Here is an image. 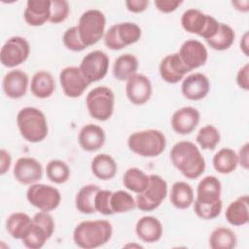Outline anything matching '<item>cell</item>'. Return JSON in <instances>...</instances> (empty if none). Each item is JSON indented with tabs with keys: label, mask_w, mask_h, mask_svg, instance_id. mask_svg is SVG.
<instances>
[{
	"label": "cell",
	"mask_w": 249,
	"mask_h": 249,
	"mask_svg": "<svg viewBox=\"0 0 249 249\" xmlns=\"http://www.w3.org/2000/svg\"><path fill=\"white\" fill-rule=\"evenodd\" d=\"M50 0H28L23 12L25 22L30 26H41L50 20Z\"/></svg>",
	"instance_id": "23"
},
{
	"label": "cell",
	"mask_w": 249,
	"mask_h": 249,
	"mask_svg": "<svg viewBox=\"0 0 249 249\" xmlns=\"http://www.w3.org/2000/svg\"><path fill=\"white\" fill-rule=\"evenodd\" d=\"M28 84V75L20 69H14L5 74L2 81V89L9 98L18 99L25 95Z\"/></svg>",
	"instance_id": "20"
},
{
	"label": "cell",
	"mask_w": 249,
	"mask_h": 249,
	"mask_svg": "<svg viewBox=\"0 0 249 249\" xmlns=\"http://www.w3.org/2000/svg\"><path fill=\"white\" fill-rule=\"evenodd\" d=\"M70 173L68 164L60 160H52L46 165L47 177L54 184H63L68 181Z\"/></svg>",
	"instance_id": "37"
},
{
	"label": "cell",
	"mask_w": 249,
	"mask_h": 249,
	"mask_svg": "<svg viewBox=\"0 0 249 249\" xmlns=\"http://www.w3.org/2000/svg\"><path fill=\"white\" fill-rule=\"evenodd\" d=\"M51 237L50 233L38 224L33 222L32 228L28 234L21 240L22 244L29 249H40L42 248L47 240Z\"/></svg>",
	"instance_id": "39"
},
{
	"label": "cell",
	"mask_w": 249,
	"mask_h": 249,
	"mask_svg": "<svg viewBox=\"0 0 249 249\" xmlns=\"http://www.w3.org/2000/svg\"><path fill=\"white\" fill-rule=\"evenodd\" d=\"M17 124L20 135L30 143L43 141L49 132L45 114L36 107H24L17 115Z\"/></svg>",
	"instance_id": "3"
},
{
	"label": "cell",
	"mask_w": 249,
	"mask_h": 249,
	"mask_svg": "<svg viewBox=\"0 0 249 249\" xmlns=\"http://www.w3.org/2000/svg\"><path fill=\"white\" fill-rule=\"evenodd\" d=\"M30 45L21 36L10 37L0 51V61L8 68H15L22 64L29 56Z\"/></svg>",
	"instance_id": "11"
},
{
	"label": "cell",
	"mask_w": 249,
	"mask_h": 249,
	"mask_svg": "<svg viewBox=\"0 0 249 249\" xmlns=\"http://www.w3.org/2000/svg\"><path fill=\"white\" fill-rule=\"evenodd\" d=\"M153 92V87L150 79L140 73L131 76L125 85V94L127 99L134 105H144L147 103Z\"/></svg>",
	"instance_id": "14"
},
{
	"label": "cell",
	"mask_w": 249,
	"mask_h": 249,
	"mask_svg": "<svg viewBox=\"0 0 249 249\" xmlns=\"http://www.w3.org/2000/svg\"><path fill=\"white\" fill-rule=\"evenodd\" d=\"M236 84L237 86L244 89H249V64L245 63L236 74Z\"/></svg>",
	"instance_id": "45"
},
{
	"label": "cell",
	"mask_w": 249,
	"mask_h": 249,
	"mask_svg": "<svg viewBox=\"0 0 249 249\" xmlns=\"http://www.w3.org/2000/svg\"><path fill=\"white\" fill-rule=\"evenodd\" d=\"M33 220L24 212H14L6 220V230L15 239L22 240L30 231Z\"/></svg>",
	"instance_id": "26"
},
{
	"label": "cell",
	"mask_w": 249,
	"mask_h": 249,
	"mask_svg": "<svg viewBox=\"0 0 249 249\" xmlns=\"http://www.w3.org/2000/svg\"><path fill=\"white\" fill-rule=\"evenodd\" d=\"M221 192L220 180L212 175L205 176L197 184L196 200L201 203H214L221 199Z\"/></svg>",
	"instance_id": "24"
},
{
	"label": "cell",
	"mask_w": 249,
	"mask_h": 249,
	"mask_svg": "<svg viewBox=\"0 0 249 249\" xmlns=\"http://www.w3.org/2000/svg\"><path fill=\"white\" fill-rule=\"evenodd\" d=\"M193 203L196 215L202 220H213L217 218L221 214L223 208L222 199L214 203H201L195 199Z\"/></svg>",
	"instance_id": "40"
},
{
	"label": "cell",
	"mask_w": 249,
	"mask_h": 249,
	"mask_svg": "<svg viewBox=\"0 0 249 249\" xmlns=\"http://www.w3.org/2000/svg\"><path fill=\"white\" fill-rule=\"evenodd\" d=\"M106 140L104 129L94 124L84 125L78 135V143L80 147L87 152H96L100 150Z\"/></svg>",
	"instance_id": "21"
},
{
	"label": "cell",
	"mask_w": 249,
	"mask_h": 249,
	"mask_svg": "<svg viewBox=\"0 0 249 249\" xmlns=\"http://www.w3.org/2000/svg\"><path fill=\"white\" fill-rule=\"evenodd\" d=\"M100 188L93 184L83 186L75 196V206L83 214H93L96 212L94 198Z\"/></svg>",
	"instance_id": "32"
},
{
	"label": "cell",
	"mask_w": 249,
	"mask_h": 249,
	"mask_svg": "<svg viewBox=\"0 0 249 249\" xmlns=\"http://www.w3.org/2000/svg\"><path fill=\"white\" fill-rule=\"evenodd\" d=\"M13 174L18 183L30 186L41 180L43 176V167L36 159L22 157L17 160L14 165Z\"/></svg>",
	"instance_id": "15"
},
{
	"label": "cell",
	"mask_w": 249,
	"mask_h": 249,
	"mask_svg": "<svg viewBox=\"0 0 249 249\" xmlns=\"http://www.w3.org/2000/svg\"><path fill=\"white\" fill-rule=\"evenodd\" d=\"M234 39V30L229 24L220 22L216 35L206 42L208 46L215 51H226L232 46Z\"/></svg>",
	"instance_id": "35"
},
{
	"label": "cell",
	"mask_w": 249,
	"mask_h": 249,
	"mask_svg": "<svg viewBox=\"0 0 249 249\" xmlns=\"http://www.w3.org/2000/svg\"><path fill=\"white\" fill-rule=\"evenodd\" d=\"M178 54L191 71L203 66L208 58L206 47L200 41L195 39L185 41L181 45Z\"/></svg>",
	"instance_id": "16"
},
{
	"label": "cell",
	"mask_w": 249,
	"mask_h": 249,
	"mask_svg": "<svg viewBox=\"0 0 249 249\" xmlns=\"http://www.w3.org/2000/svg\"><path fill=\"white\" fill-rule=\"evenodd\" d=\"M59 83L63 93L70 98L80 97L90 85L77 66L64 67L59 73Z\"/></svg>",
	"instance_id": "13"
},
{
	"label": "cell",
	"mask_w": 249,
	"mask_h": 249,
	"mask_svg": "<svg viewBox=\"0 0 249 249\" xmlns=\"http://www.w3.org/2000/svg\"><path fill=\"white\" fill-rule=\"evenodd\" d=\"M141 28L130 21L112 25L104 34V44L112 51H120L129 45L135 44L141 38Z\"/></svg>",
	"instance_id": "8"
},
{
	"label": "cell",
	"mask_w": 249,
	"mask_h": 249,
	"mask_svg": "<svg viewBox=\"0 0 249 249\" xmlns=\"http://www.w3.org/2000/svg\"><path fill=\"white\" fill-rule=\"evenodd\" d=\"M155 6L157 10L163 14H169L174 12L182 3L183 1L178 0H156Z\"/></svg>",
	"instance_id": "44"
},
{
	"label": "cell",
	"mask_w": 249,
	"mask_h": 249,
	"mask_svg": "<svg viewBox=\"0 0 249 249\" xmlns=\"http://www.w3.org/2000/svg\"><path fill=\"white\" fill-rule=\"evenodd\" d=\"M62 42L64 47L72 52H82L87 49L80 38L77 26H72L65 30L62 36Z\"/></svg>",
	"instance_id": "42"
},
{
	"label": "cell",
	"mask_w": 249,
	"mask_h": 249,
	"mask_svg": "<svg viewBox=\"0 0 249 249\" xmlns=\"http://www.w3.org/2000/svg\"><path fill=\"white\" fill-rule=\"evenodd\" d=\"M232 6L234 7L235 10L239 12L246 13L249 11V2L248 0H242V1H232L231 2Z\"/></svg>",
	"instance_id": "49"
},
{
	"label": "cell",
	"mask_w": 249,
	"mask_h": 249,
	"mask_svg": "<svg viewBox=\"0 0 249 249\" xmlns=\"http://www.w3.org/2000/svg\"><path fill=\"white\" fill-rule=\"evenodd\" d=\"M190 71L191 70L181 60L178 53L165 55L159 66L161 79L168 84L179 83Z\"/></svg>",
	"instance_id": "18"
},
{
	"label": "cell",
	"mask_w": 249,
	"mask_h": 249,
	"mask_svg": "<svg viewBox=\"0 0 249 249\" xmlns=\"http://www.w3.org/2000/svg\"><path fill=\"white\" fill-rule=\"evenodd\" d=\"M137 237L145 243L158 242L163 233V228L160 221L154 216H143L135 225Z\"/></svg>",
	"instance_id": "22"
},
{
	"label": "cell",
	"mask_w": 249,
	"mask_h": 249,
	"mask_svg": "<svg viewBox=\"0 0 249 249\" xmlns=\"http://www.w3.org/2000/svg\"><path fill=\"white\" fill-rule=\"evenodd\" d=\"M236 243L237 237L229 228H216L209 236V247L211 249H233Z\"/></svg>",
	"instance_id": "34"
},
{
	"label": "cell",
	"mask_w": 249,
	"mask_h": 249,
	"mask_svg": "<svg viewBox=\"0 0 249 249\" xmlns=\"http://www.w3.org/2000/svg\"><path fill=\"white\" fill-rule=\"evenodd\" d=\"M109 56L100 50H95L87 53L81 63L80 70L89 84L102 80L109 70Z\"/></svg>",
	"instance_id": "12"
},
{
	"label": "cell",
	"mask_w": 249,
	"mask_h": 249,
	"mask_svg": "<svg viewBox=\"0 0 249 249\" xmlns=\"http://www.w3.org/2000/svg\"><path fill=\"white\" fill-rule=\"evenodd\" d=\"M212 164L217 172L230 174L233 172L238 165L237 154L231 148H222L214 155Z\"/></svg>",
	"instance_id": "31"
},
{
	"label": "cell",
	"mask_w": 249,
	"mask_h": 249,
	"mask_svg": "<svg viewBox=\"0 0 249 249\" xmlns=\"http://www.w3.org/2000/svg\"><path fill=\"white\" fill-rule=\"evenodd\" d=\"M110 206L113 214L126 213L136 208L135 198L128 192L119 190L112 192L110 196Z\"/></svg>",
	"instance_id": "36"
},
{
	"label": "cell",
	"mask_w": 249,
	"mask_h": 249,
	"mask_svg": "<svg viewBox=\"0 0 249 249\" xmlns=\"http://www.w3.org/2000/svg\"><path fill=\"white\" fill-rule=\"evenodd\" d=\"M167 196V183L158 174L149 175V184L146 190L137 194L135 197L136 207L143 212H151L157 209Z\"/></svg>",
	"instance_id": "9"
},
{
	"label": "cell",
	"mask_w": 249,
	"mask_h": 249,
	"mask_svg": "<svg viewBox=\"0 0 249 249\" xmlns=\"http://www.w3.org/2000/svg\"><path fill=\"white\" fill-rule=\"evenodd\" d=\"M26 198L31 205L40 211L51 212L58 207L61 201L59 191L50 185L35 183L28 187Z\"/></svg>",
	"instance_id": "10"
},
{
	"label": "cell",
	"mask_w": 249,
	"mask_h": 249,
	"mask_svg": "<svg viewBox=\"0 0 249 249\" xmlns=\"http://www.w3.org/2000/svg\"><path fill=\"white\" fill-rule=\"evenodd\" d=\"M139 67L138 58L131 53L121 54L113 64V76L119 81H127L137 73Z\"/></svg>",
	"instance_id": "30"
},
{
	"label": "cell",
	"mask_w": 249,
	"mask_h": 249,
	"mask_svg": "<svg viewBox=\"0 0 249 249\" xmlns=\"http://www.w3.org/2000/svg\"><path fill=\"white\" fill-rule=\"evenodd\" d=\"M221 135L219 130L212 124H206L202 126L196 136V141L202 150H214L219 144Z\"/></svg>",
	"instance_id": "38"
},
{
	"label": "cell",
	"mask_w": 249,
	"mask_h": 249,
	"mask_svg": "<svg viewBox=\"0 0 249 249\" xmlns=\"http://www.w3.org/2000/svg\"><path fill=\"white\" fill-rule=\"evenodd\" d=\"M181 25L188 33L196 34L207 41L216 35L220 22L198 9H188L181 17Z\"/></svg>",
	"instance_id": "6"
},
{
	"label": "cell",
	"mask_w": 249,
	"mask_h": 249,
	"mask_svg": "<svg viewBox=\"0 0 249 249\" xmlns=\"http://www.w3.org/2000/svg\"><path fill=\"white\" fill-rule=\"evenodd\" d=\"M90 169L96 178L107 181L116 176L118 164L112 156L108 154H98L92 159Z\"/></svg>",
	"instance_id": "28"
},
{
	"label": "cell",
	"mask_w": 249,
	"mask_h": 249,
	"mask_svg": "<svg viewBox=\"0 0 249 249\" xmlns=\"http://www.w3.org/2000/svg\"><path fill=\"white\" fill-rule=\"evenodd\" d=\"M86 105L91 118L100 122L108 121L114 113L115 94L108 87H96L88 93Z\"/></svg>",
	"instance_id": "7"
},
{
	"label": "cell",
	"mask_w": 249,
	"mask_h": 249,
	"mask_svg": "<svg viewBox=\"0 0 249 249\" xmlns=\"http://www.w3.org/2000/svg\"><path fill=\"white\" fill-rule=\"evenodd\" d=\"M55 89V81L53 75L45 70H40L36 72L30 83V91L31 93L41 99L50 97Z\"/></svg>",
	"instance_id": "27"
},
{
	"label": "cell",
	"mask_w": 249,
	"mask_h": 249,
	"mask_svg": "<svg viewBox=\"0 0 249 249\" xmlns=\"http://www.w3.org/2000/svg\"><path fill=\"white\" fill-rule=\"evenodd\" d=\"M126 9L134 14L143 13L149 6L148 0H126L125 1Z\"/></svg>",
	"instance_id": "46"
},
{
	"label": "cell",
	"mask_w": 249,
	"mask_h": 249,
	"mask_svg": "<svg viewBox=\"0 0 249 249\" xmlns=\"http://www.w3.org/2000/svg\"><path fill=\"white\" fill-rule=\"evenodd\" d=\"M113 228L108 220H87L73 231L74 243L84 249H93L106 244L112 237Z\"/></svg>",
	"instance_id": "2"
},
{
	"label": "cell",
	"mask_w": 249,
	"mask_h": 249,
	"mask_svg": "<svg viewBox=\"0 0 249 249\" xmlns=\"http://www.w3.org/2000/svg\"><path fill=\"white\" fill-rule=\"evenodd\" d=\"M70 6L66 0H52L50 22L57 24L63 22L69 16Z\"/></svg>",
	"instance_id": "41"
},
{
	"label": "cell",
	"mask_w": 249,
	"mask_h": 249,
	"mask_svg": "<svg viewBox=\"0 0 249 249\" xmlns=\"http://www.w3.org/2000/svg\"><path fill=\"white\" fill-rule=\"evenodd\" d=\"M229 224L235 227L244 226L249 221V197L244 195L231 201L225 212Z\"/></svg>",
	"instance_id": "25"
},
{
	"label": "cell",
	"mask_w": 249,
	"mask_h": 249,
	"mask_svg": "<svg viewBox=\"0 0 249 249\" xmlns=\"http://www.w3.org/2000/svg\"><path fill=\"white\" fill-rule=\"evenodd\" d=\"M112 192L109 190H99L94 198V207L96 212L104 215L110 216L113 215L111 206H110V196Z\"/></svg>",
	"instance_id": "43"
},
{
	"label": "cell",
	"mask_w": 249,
	"mask_h": 249,
	"mask_svg": "<svg viewBox=\"0 0 249 249\" xmlns=\"http://www.w3.org/2000/svg\"><path fill=\"white\" fill-rule=\"evenodd\" d=\"M200 121V114L197 109L192 106H185L176 110L170 121L172 129L182 135L192 133Z\"/></svg>",
	"instance_id": "17"
},
{
	"label": "cell",
	"mask_w": 249,
	"mask_h": 249,
	"mask_svg": "<svg viewBox=\"0 0 249 249\" xmlns=\"http://www.w3.org/2000/svg\"><path fill=\"white\" fill-rule=\"evenodd\" d=\"M173 165L187 179H196L202 175L206 163L197 146L191 141H179L170 150Z\"/></svg>",
	"instance_id": "1"
},
{
	"label": "cell",
	"mask_w": 249,
	"mask_h": 249,
	"mask_svg": "<svg viewBox=\"0 0 249 249\" xmlns=\"http://www.w3.org/2000/svg\"><path fill=\"white\" fill-rule=\"evenodd\" d=\"M171 204L177 209H187L189 208L194 200L195 195L194 190L190 184L184 181L175 182L170 191L169 195Z\"/></svg>",
	"instance_id": "29"
},
{
	"label": "cell",
	"mask_w": 249,
	"mask_h": 249,
	"mask_svg": "<svg viewBox=\"0 0 249 249\" xmlns=\"http://www.w3.org/2000/svg\"><path fill=\"white\" fill-rule=\"evenodd\" d=\"M210 90V82L202 73H193L183 79L181 85L182 94L189 100L203 99Z\"/></svg>",
	"instance_id": "19"
},
{
	"label": "cell",
	"mask_w": 249,
	"mask_h": 249,
	"mask_svg": "<svg viewBox=\"0 0 249 249\" xmlns=\"http://www.w3.org/2000/svg\"><path fill=\"white\" fill-rule=\"evenodd\" d=\"M128 149L144 158H156L166 147L165 135L158 129H145L131 133L127 139Z\"/></svg>",
	"instance_id": "4"
},
{
	"label": "cell",
	"mask_w": 249,
	"mask_h": 249,
	"mask_svg": "<svg viewBox=\"0 0 249 249\" xmlns=\"http://www.w3.org/2000/svg\"><path fill=\"white\" fill-rule=\"evenodd\" d=\"M12 163V156L11 154L6 151L5 149L0 150V173L1 175H4L11 166Z\"/></svg>",
	"instance_id": "47"
},
{
	"label": "cell",
	"mask_w": 249,
	"mask_h": 249,
	"mask_svg": "<svg viewBox=\"0 0 249 249\" xmlns=\"http://www.w3.org/2000/svg\"><path fill=\"white\" fill-rule=\"evenodd\" d=\"M248 143H245L240 149L237 154L238 158V164H240L244 169H248L249 167V160H248Z\"/></svg>",
	"instance_id": "48"
},
{
	"label": "cell",
	"mask_w": 249,
	"mask_h": 249,
	"mask_svg": "<svg viewBox=\"0 0 249 249\" xmlns=\"http://www.w3.org/2000/svg\"><path fill=\"white\" fill-rule=\"evenodd\" d=\"M123 184L128 191L140 194L148 187L149 175L138 167H129L124 173Z\"/></svg>",
	"instance_id": "33"
},
{
	"label": "cell",
	"mask_w": 249,
	"mask_h": 249,
	"mask_svg": "<svg viewBox=\"0 0 249 249\" xmlns=\"http://www.w3.org/2000/svg\"><path fill=\"white\" fill-rule=\"evenodd\" d=\"M248 39H249V34H248V32H245L240 40V50L242 51V53L245 55H248V48H249L248 47L249 46Z\"/></svg>",
	"instance_id": "50"
},
{
	"label": "cell",
	"mask_w": 249,
	"mask_h": 249,
	"mask_svg": "<svg viewBox=\"0 0 249 249\" xmlns=\"http://www.w3.org/2000/svg\"><path fill=\"white\" fill-rule=\"evenodd\" d=\"M106 17L97 9L84 12L78 21V31L84 45L88 48L98 43L105 34Z\"/></svg>",
	"instance_id": "5"
}]
</instances>
